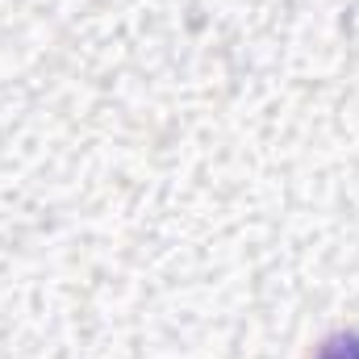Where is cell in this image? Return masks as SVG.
<instances>
[{"instance_id": "obj_1", "label": "cell", "mask_w": 359, "mask_h": 359, "mask_svg": "<svg viewBox=\"0 0 359 359\" xmlns=\"http://www.w3.org/2000/svg\"><path fill=\"white\" fill-rule=\"evenodd\" d=\"M313 359H359V330H339L318 343Z\"/></svg>"}]
</instances>
